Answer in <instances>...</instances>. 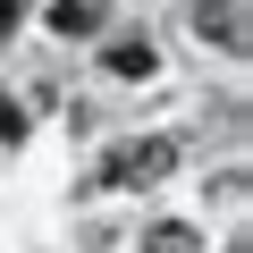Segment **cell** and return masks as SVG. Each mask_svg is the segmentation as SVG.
Returning a JSON list of instances; mask_svg holds the SVG:
<instances>
[{
	"label": "cell",
	"mask_w": 253,
	"mask_h": 253,
	"mask_svg": "<svg viewBox=\"0 0 253 253\" xmlns=\"http://www.w3.org/2000/svg\"><path fill=\"white\" fill-rule=\"evenodd\" d=\"M169 169H177V144H169V135H135V144H118V152L101 161L93 186H161Z\"/></svg>",
	"instance_id": "1"
},
{
	"label": "cell",
	"mask_w": 253,
	"mask_h": 253,
	"mask_svg": "<svg viewBox=\"0 0 253 253\" xmlns=\"http://www.w3.org/2000/svg\"><path fill=\"white\" fill-rule=\"evenodd\" d=\"M101 68H110V76H152L161 59H152V42H110V51H101Z\"/></svg>",
	"instance_id": "4"
},
{
	"label": "cell",
	"mask_w": 253,
	"mask_h": 253,
	"mask_svg": "<svg viewBox=\"0 0 253 253\" xmlns=\"http://www.w3.org/2000/svg\"><path fill=\"white\" fill-rule=\"evenodd\" d=\"M0 135H9V144H17V135H26V110H17V101H9V93H0Z\"/></svg>",
	"instance_id": "6"
},
{
	"label": "cell",
	"mask_w": 253,
	"mask_h": 253,
	"mask_svg": "<svg viewBox=\"0 0 253 253\" xmlns=\"http://www.w3.org/2000/svg\"><path fill=\"white\" fill-rule=\"evenodd\" d=\"M17 17H26V0H0V42L17 34Z\"/></svg>",
	"instance_id": "7"
},
{
	"label": "cell",
	"mask_w": 253,
	"mask_h": 253,
	"mask_svg": "<svg viewBox=\"0 0 253 253\" xmlns=\"http://www.w3.org/2000/svg\"><path fill=\"white\" fill-rule=\"evenodd\" d=\"M144 253H203V236H194L186 219H161V228L144 236Z\"/></svg>",
	"instance_id": "5"
},
{
	"label": "cell",
	"mask_w": 253,
	"mask_h": 253,
	"mask_svg": "<svg viewBox=\"0 0 253 253\" xmlns=\"http://www.w3.org/2000/svg\"><path fill=\"white\" fill-rule=\"evenodd\" d=\"M194 26L219 51H245V0H194Z\"/></svg>",
	"instance_id": "2"
},
{
	"label": "cell",
	"mask_w": 253,
	"mask_h": 253,
	"mask_svg": "<svg viewBox=\"0 0 253 253\" xmlns=\"http://www.w3.org/2000/svg\"><path fill=\"white\" fill-rule=\"evenodd\" d=\"M101 17H110V0H51V34H68V42L93 34Z\"/></svg>",
	"instance_id": "3"
}]
</instances>
